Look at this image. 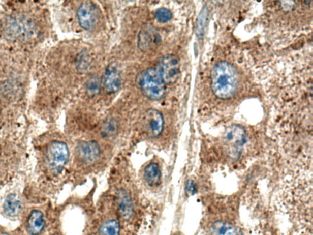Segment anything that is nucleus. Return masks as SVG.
Instances as JSON below:
<instances>
[{
  "label": "nucleus",
  "instance_id": "6",
  "mask_svg": "<svg viewBox=\"0 0 313 235\" xmlns=\"http://www.w3.org/2000/svg\"><path fill=\"white\" fill-rule=\"evenodd\" d=\"M75 154L78 168L85 170L98 164L103 152L97 141L90 140L78 142Z\"/></svg>",
  "mask_w": 313,
  "mask_h": 235
},
{
  "label": "nucleus",
  "instance_id": "4",
  "mask_svg": "<svg viewBox=\"0 0 313 235\" xmlns=\"http://www.w3.org/2000/svg\"><path fill=\"white\" fill-rule=\"evenodd\" d=\"M128 179V182H120L115 187V194L113 200L117 218L123 222H129L137 214L136 195L132 183Z\"/></svg>",
  "mask_w": 313,
  "mask_h": 235
},
{
  "label": "nucleus",
  "instance_id": "16",
  "mask_svg": "<svg viewBox=\"0 0 313 235\" xmlns=\"http://www.w3.org/2000/svg\"><path fill=\"white\" fill-rule=\"evenodd\" d=\"M118 218H108L102 223L99 235H120V223Z\"/></svg>",
  "mask_w": 313,
  "mask_h": 235
},
{
  "label": "nucleus",
  "instance_id": "5",
  "mask_svg": "<svg viewBox=\"0 0 313 235\" xmlns=\"http://www.w3.org/2000/svg\"><path fill=\"white\" fill-rule=\"evenodd\" d=\"M137 83L143 94L152 100H159L166 92V84L158 69L149 68L141 72Z\"/></svg>",
  "mask_w": 313,
  "mask_h": 235
},
{
  "label": "nucleus",
  "instance_id": "19",
  "mask_svg": "<svg viewBox=\"0 0 313 235\" xmlns=\"http://www.w3.org/2000/svg\"><path fill=\"white\" fill-rule=\"evenodd\" d=\"M154 35L155 33L153 32L151 29L149 30L147 28L144 31L141 32L139 39V45L141 49H149L153 42L155 41V39H153Z\"/></svg>",
  "mask_w": 313,
  "mask_h": 235
},
{
  "label": "nucleus",
  "instance_id": "18",
  "mask_svg": "<svg viewBox=\"0 0 313 235\" xmlns=\"http://www.w3.org/2000/svg\"><path fill=\"white\" fill-rule=\"evenodd\" d=\"M213 235H240L234 226L227 223H218L213 229Z\"/></svg>",
  "mask_w": 313,
  "mask_h": 235
},
{
  "label": "nucleus",
  "instance_id": "7",
  "mask_svg": "<svg viewBox=\"0 0 313 235\" xmlns=\"http://www.w3.org/2000/svg\"><path fill=\"white\" fill-rule=\"evenodd\" d=\"M69 159V150L67 144L62 141L55 140L49 144L47 149V160L53 171L59 173L67 164Z\"/></svg>",
  "mask_w": 313,
  "mask_h": 235
},
{
  "label": "nucleus",
  "instance_id": "13",
  "mask_svg": "<svg viewBox=\"0 0 313 235\" xmlns=\"http://www.w3.org/2000/svg\"><path fill=\"white\" fill-rule=\"evenodd\" d=\"M225 139L234 147H242L246 141L244 129L239 126H231L226 132Z\"/></svg>",
  "mask_w": 313,
  "mask_h": 235
},
{
  "label": "nucleus",
  "instance_id": "15",
  "mask_svg": "<svg viewBox=\"0 0 313 235\" xmlns=\"http://www.w3.org/2000/svg\"><path fill=\"white\" fill-rule=\"evenodd\" d=\"M4 210L5 215L11 218L19 215L21 203L16 195L12 194L8 196L5 201Z\"/></svg>",
  "mask_w": 313,
  "mask_h": 235
},
{
  "label": "nucleus",
  "instance_id": "2",
  "mask_svg": "<svg viewBox=\"0 0 313 235\" xmlns=\"http://www.w3.org/2000/svg\"><path fill=\"white\" fill-rule=\"evenodd\" d=\"M25 54L0 44V107H15L25 102L29 74Z\"/></svg>",
  "mask_w": 313,
  "mask_h": 235
},
{
  "label": "nucleus",
  "instance_id": "17",
  "mask_svg": "<svg viewBox=\"0 0 313 235\" xmlns=\"http://www.w3.org/2000/svg\"><path fill=\"white\" fill-rule=\"evenodd\" d=\"M119 125L117 120L113 118H108L102 126V136L105 138L114 137L117 133Z\"/></svg>",
  "mask_w": 313,
  "mask_h": 235
},
{
  "label": "nucleus",
  "instance_id": "11",
  "mask_svg": "<svg viewBox=\"0 0 313 235\" xmlns=\"http://www.w3.org/2000/svg\"><path fill=\"white\" fill-rule=\"evenodd\" d=\"M162 170L158 162H151L144 167L143 179L144 184L150 189L158 188L162 182Z\"/></svg>",
  "mask_w": 313,
  "mask_h": 235
},
{
  "label": "nucleus",
  "instance_id": "1",
  "mask_svg": "<svg viewBox=\"0 0 313 235\" xmlns=\"http://www.w3.org/2000/svg\"><path fill=\"white\" fill-rule=\"evenodd\" d=\"M42 7L33 3H15L0 13V44L28 52L41 43L44 30Z\"/></svg>",
  "mask_w": 313,
  "mask_h": 235
},
{
  "label": "nucleus",
  "instance_id": "12",
  "mask_svg": "<svg viewBox=\"0 0 313 235\" xmlns=\"http://www.w3.org/2000/svg\"><path fill=\"white\" fill-rule=\"evenodd\" d=\"M104 84L105 88L111 93L118 91L121 87V75L115 63H111L105 70Z\"/></svg>",
  "mask_w": 313,
  "mask_h": 235
},
{
  "label": "nucleus",
  "instance_id": "20",
  "mask_svg": "<svg viewBox=\"0 0 313 235\" xmlns=\"http://www.w3.org/2000/svg\"><path fill=\"white\" fill-rule=\"evenodd\" d=\"M172 13L167 8H159L155 12V18L159 22L167 23L169 22L172 19Z\"/></svg>",
  "mask_w": 313,
  "mask_h": 235
},
{
  "label": "nucleus",
  "instance_id": "9",
  "mask_svg": "<svg viewBox=\"0 0 313 235\" xmlns=\"http://www.w3.org/2000/svg\"><path fill=\"white\" fill-rule=\"evenodd\" d=\"M100 11L94 3L83 2L77 10V17L80 25L86 30H92L100 20Z\"/></svg>",
  "mask_w": 313,
  "mask_h": 235
},
{
  "label": "nucleus",
  "instance_id": "22",
  "mask_svg": "<svg viewBox=\"0 0 313 235\" xmlns=\"http://www.w3.org/2000/svg\"><path fill=\"white\" fill-rule=\"evenodd\" d=\"M186 190H187V192L191 193V194H193L195 192V187L194 185V183L192 182V181H190L187 183V185H186Z\"/></svg>",
  "mask_w": 313,
  "mask_h": 235
},
{
  "label": "nucleus",
  "instance_id": "21",
  "mask_svg": "<svg viewBox=\"0 0 313 235\" xmlns=\"http://www.w3.org/2000/svg\"><path fill=\"white\" fill-rule=\"evenodd\" d=\"M100 82L99 78L93 77L88 80L86 84L87 91L89 95H95L100 91Z\"/></svg>",
  "mask_w": 313,
  "mask_h": 235
},
{
  "label": "nucleus",
  "instance_id": "14",
  "mask_svg": "<svg viewBox=\"0 0 313 235\" xmlns=\"http://www.w3.org/2000/svg\"><path fill=\"white\" fill-rule=\"evenodd\" d=\"M45 219L43 213L39 210H34L30 214L28 219V229L32 235H38L43 231Z\"/></svg>",
  "mask_w": 313,
  "mask_h": 235
},
{
  "label": "nucleus",
  "instance_id": "8",
  "mask_svg": "<svg viewBox=\"0 0 313 235\" xmlns=\"http://www.w3.org/2000/svg\"><path fill=\"white\" fill-rule=\"evenodd\" d=\"M164 123L163 115L160 111L154 108L147 110L142 119L144 133L149 138L160 136L164 131Z\"/></svg>",
  "mask_w": 313,
  "mask_h": 235
},
{
  "label": "nucleus",
  "instance_id": "10",
  "mask_svg": "<svg viewBox=\"0 0 313 235\" xmlns=\"http://www.w3.org/2000/svg\"><path fill=\"white\" fill-rule=\"evenodd\" d=\"M158 71L166 85H173L178 79L180 65L178 58L174 55H167L161 60Z\"/></svg>",
  "mask_w": 313,
  "mask_h": 235
},
{
  "label": "nucleus",
  "instance_id": "3",
  "mask_svg": "<svg viewBox=\"0 0 313 235\" xmlns=\"http://www.w3.org/2000/svg\"><path fill=\"white\" fill-rule=\"evenodd\" d=\"M213 92L219 98L228 99L233 96L238 85V74L234 66L227 62L216 64L212 71Z\"/></svg>",
  "mask_w": 313,
  "mask_h": 235
}]
</instances>
